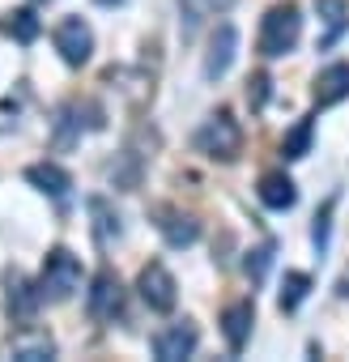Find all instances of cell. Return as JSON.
I'll return each instance as SVG.
<instances>
[{"label": "cell", "mask_w": 349, "mask_h": 362, "mask_svg": "<svg viewBox=\"0 0 349 362\" xmlns=\"http://www.w3.org/2000/svg\"><path fill=\"white\" fill-rule=\"evenodd\" d=\"M196 149L213 162H235L243 153V128L230 111H213L201 128H196Z\"/></svg>", "instance_id": "cell-2"}, {"label": "cell", "mask_w": 349, "mask_h": 362, "mask_svg": "<svg viewBox=\"0 0 349 362\" xmlns=\"http://www.w3.org/2000/svg\"><path fill=\"white\" fill-rule=\"evenodd\" d=\"M307 294H311V277H307V273H285L277 303H281V311H298Z\"/></svg>", "instance_id": "cell-20"}, {"label": "cell", "mask_w": 349, "mask_h": 362, "mask_svg": "<svg viewBox=\"0 0 349 362\" xmlns=\"http://www.w3.org/2000/svg\"><path fill=\"white\" fill-rule=\"evenodd\" d=\"M0 30H5L13 43H35V39H39V30H43V22H39V13H35V9H9V13H5V22H0Z\"/></svg>", "instance_id": "cell-17"}, {"label": "cell", "mask_w": 349, "mask_h": 362, "mask_svg": "<svg viewBox=\"0 0 349 362\" xmlns=\"http://www.w3.org/2000/svg\"><path fill=\"white\" fill-rule=\"evenodd\" d=\"M311 136H315V124L311 119H298L290 132H285V141H281V153L294 162V158H307L311 153Z\"/></svg>", "instance_id": "cell-19"}, {"label": "cell", "mask_w": 349, "mask_h": 362, "mask_svg": "<svg viewBox=\"0 0 349 362\" xmlns=\"http://www.w3.org/2000/svg\"><path fill=\"white\" fill-rule=\"evenodd\" d=\"M26 179L43 192V197H52V201H69V192H73V175L64 170V166H56V162H35V166H26Z\"/></svg>", "instance_id": "cell-13"}, {"label": "cell", "mask_w": 349, "mask_h": 362, "mask_svg": "<svg viewBox=\"0 0 349 362\" xmlns=\"http://www.w3.org/2000/svg\"><path fill=\"white\" fill-rule=\"evenodd\" d=\"M90 214L98 218V222H94V235H98V243H111V239H119V218L111 214V205H107L102 197H94V201H90Z\"/></svg>", "instance_id": "cell-21"}, {"label": "cell", "mask_w": 349, "mask_h": 362, "mask_svg": "<svg viewBox=\"0 0 349 362\" xmlns=\"http://www.w3.org/2000/svg\"><path fill=\"white\" fill-rule=\"evenodd\" d=\"M332 209H336V201H328L319 214H315V226H311V239H315V247L324 252L328 247V226H332Z\"/></svg>", "instance_id": "cell-24"}, {"label": "cell", "mask_w": 349, "mask_h": 362, "mask_svg": "<svg viewBox=\"0 0 349 362\" xmlns=\"http://www.w3.org/2000/svg\"><path fill=\"white\" fill-rule=\"evenodd\" d=\"M136 290H141V298H145V307L149 311H174V303H179V286H174V277H170V269L166 264H145L141 269V277H136Z\"/></svg>", "instance_id": "cell-6"}, {"label": "cell", "mask_w": 349, "mask_h": 362, "mask_svg": "<svg viewBox=\"0 0 349 362\" xmlns=\"http://www.w3.org/2000/svg\"><path fill=\"white\" fill-rule=\"evenodd\" d=\"M268 86H273L268 73H252V77H247V103H252V111H264V103H268Z\"/></svg>", "instance_id": "cell-23"}, {"label": "cell", "mask_w": 349, "mask_h": 362, "mask_svg": "<svg viewBox=\"0 0 349 362\" xmlns=\"http://www.w3.org/2000/svg\"><path fill=\"white\" fill-rule=\"evenodd\" d=\"M315 9H319V22H324V35H319V47H332L345 30V0H315Z\"/></svg>", "instance_id": "cell-18"}, {"label": "cell", "mask_w": 349, "mask_h": 362, "mask_svg": "<svg viewBox=\"0 0 349 362\" xmlns=\"http://www.w3.org/2000/svg\"><path fill=\"white\" fill-rule=\"evenodd\" d=\"M85 311H90V320H98V324H111V320L124 311V281H119L111 269L94 273V281H90V290H85Z\"/></svg>", "instance_id": "cell-5"}, {"label": "cell", "mask_w": 349, "mask_h": 362, "mask_svg": "<svg viewBox=\"0 0 349 362\" xmlns=\"http://www.w3.org/2000/svg\"><path fill=\"white\" fill-rule=\"evenodd\" d=\"M158 230H162V239L170 247H192L201 239V222L192 214H184V209H170V205L158 209Z\"/></svg>", "instance_id": "cell-10"}, {"label": "cell", "mask_w": 349, "mask_h": 362, "mask_svg": "<svg viewBox=\"0 0 349 362\" xmlns=\"http://www.w3.org/2000/svg\"><path fill=\"white\" fill-rule=\"evenodd\" d=\"M188 5H192V9H205V13H226L235 0H188Z\"/></svg>", "instance_id": "cell-25"}, {"label": "cell", "mask_w": 349, "mask_h": 362, "mask_svg": "<svg viewBox=\"0 0 349 362\" xmlns=\"http://www.w3.org/2000/svg\"><path fill=\"white\" fill-rule=\"evenodd\" d=\"M39 303H43L39 286H30V281H26L18 269H13V273H5V307H9L13 324H35V315H39Z\"/></svg>", "instance_id": "cell-8"}, {"label": "cell", "mask_w": 349, "mask_h": 362, "mask_svg": "<svg viewBox=\"0 0 349 362\" xmlns=\"http://www.w3.org/2000/svg\"><path fill=\"white\" fill-rule=\"evenodd\" d=\"M315 107H336L349 98V64H328L319 77H315Z\"/></svg>", "instance_id": "cell-14"}, {"label": "cell", "mask_w": 349, "mask_h": 362, "mask_svg": "<svg viewBox=\"0 0 349 362\" xmlns=\"http://www.w3.org/2000/svg\"><path fill=\"white\" fill-rule=\"evenodd\" d=\"M302 39V13L294 0H281V5H273L260 22V56L264 60H277V56H290Z\"/></svg>", "instance_id": "cell-1"}, {"label": "cell", "mask_w": 349, "mask_h": 362, "mask_svg": "<svg viewBox=\"0 0 349 362\" xmlns=\"http://www.w3.org/2000/svg\"><path fill=\"white\" fill-rule=\"evenodd\" d=\"M273 239H264L260 247H252L247 252V260H243V269H247V277H252V286H260L264 277H268V264H273Z\"/></svg>", "instance_id": "cell-22"}, {"label": "cell", "mask_w": 349, "mask_h": 362, "mask_svg": "<svg viewBox=\"0 0 349 362\" xmlns=\"http://www.w3.org/2000/svg\"><path fill=\"white\" fill-rule=\"evenodd\" d=\"M235 52H239V30L222 22V26L209 35V52H205V77H209V81L226 77V73H230V64H235Z\"/></svg>", "instance_id": "cell-9"}, {"label": "cell", "mask_w": 349, "mask_h": 362, "mask_svg": "<svg viewBox=\"0 0 349 362\" xmlns=\"http://www.w3.org/2000/svg\"><path fill=\"white\" fill-rule=\"evenodd\" d=\"M260 201L268 205V209H294V201H298V188H294V179L285 175V170H268V175H260Z\"/></svg>", "instance_id": "cell-15"}, {"label": "cell", "mask_w": 349, "mask_h": 362, "mask_svg": "<svg viewBox=\"0 0 349 362\" xmlns=\"http://www.w3.org/2000/svg\"><path fill=\"white\" fill-rule=\"evenodd\" d=\"M77 290H81V260L69 247H52L39 273V294L47 303H69Z\"/></svg>", "instance_id": "cell-3"}, {"label": "cell", "mask_w": 349, "mask_h": 362, "mask_svg": "<svg viewBox=\"0 0 349 362\" xmlns=\"http://www.w3.org/2000/svg\"><path fill=\"white\" fill-rule=\"evenodd\" d=\"M252 324H256V303H252V298H239V303H230V307L222 311V337H226V345H230L235 354L247 345Z\"/></svg>", "instance_id": "cell-12"}, {"label": "cell", "mask_w": 349, "mask_h": 362, "mask_svg": "<svg viewBox=\"0 0 349 362\" xmlns=\"http://www.w3.org/2000/svg\"><path fill=\"white\" fill-rule=\"evenodd\" d=\"M39 5H52V0H39Z\"/></svg>", "instance_id": "cell-28"}, {"label": "cell", "mask_w": 349, "mask_h": 362, "mask_svg": "<svg viewBox=\"0 0 349 362\" xmlns=\"http://www.w3.org/2000/svg\"><path fill=\"white\" fill-rule=\"evenodd\" d=\"M196 341H201L196 324H192V320H179V324H170V328H162V332L153 337V358H158V362H179V358H192Z\"/></svg>", "instance_id": "cell-7"}, {"label": "cell", "mask_w": 349, "mask_h": 362, "mask_svg": "<svg viewBox=\"0 0 349 362\" xmlns=\"http://www.w3.org/2000/svg\"><path fill=\"white\" fill-rule=\"evenodd\" d=\"M98 5H124V0H98Z\"/></svg>", "instance_id": "cell-27"}, {"label": "cell", "mask_w": 349, "mask_h": 362, "mask_svg": "<svg viewBox=\"0 0 349 362\" xmlns=\"http://www.w3.org/2000/svg\"><path fill=\"white\" fill-rule=\"evenodd\" d=\"M81 103H69V107H60V115H56V132H52V145L56 149H69V145H77L81 141V132L90 128V124H81Z\"/></svg>", "instance_id": "cell-16"}, {"label": "cell", "mask_w": 349, "mask_h": 362, "mask_svg": "<svg viewBox=\"0 0 349 362\" xmlns=\"http://www.w3.org/2000/svg\"><path fill=\"white\" fill-rule=\"evenodd\" d=\"M336 290H341V294L349 298V269H345V277H341V286H336Z\"/></svg>", "instance_id": "cell-26"}, {"label": "cell", "mask_w": 349, "mask_h": 362, "mask_svg": "<svg viewBox=\"0 0 349 362\" xmlns=\"http://www.w3.org/2000/svg\"><path fill=\"white\" fill-rule=\"evenodd\" d=\"M9 354H13L18 362H47V358H56V341H52V332H43V328L22 324V328L13 332V341H9Z\"/></svg>", "instance_id": "cell-11"}, {"label": "cell", "mask_w": 349, "mask_h": 362, "mask_svg": "<svg viewBox=\"0 0 349 362\" xmlns=\"http://www.w3.org/2000/svg\"><path fill=\"white\" fill-rule=\"evenodd\" d=\"M52 43H56V52H60V60H64L69 69H81V64L94 56V30H90L85 18H64V22H56Z\"/></svg>", "instance_id": "cell-4"}]
</instances>
